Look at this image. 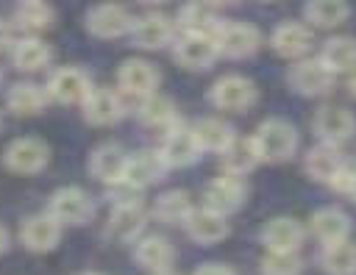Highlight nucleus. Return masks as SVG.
<instances>
[{
    "label": "nucleus",
    "mask_w": 356,
    "mask_h": 275,
    "mask_svg": "<svg viewBox=\"0 0 356 275\" xmlns=\"http://www.w3.org/2000/svg\"><path fill=\"white\" fill-rule=\"evenodd\" d=\"M342 167H345L342 150H339L337 144H328V142H317V144L309 147L306 156H303V172H306L312 181L325 183V186L334 181V175H337Z\"/></svg>",
    "instance_id": "nucleus-21"
},
{
    "label": "nucleus",
    "mask_w": 356,
    "mask_h": 275,
    "mask_svg": "<svg viewBox=\"0 0 356 275\" xmlns=\"http://www.w3.org/2000/svg\"><path fill=\"white\" fill-rule=\"evenodd\" d=\"M348 92L356 97V69H353V72H348Z\"/></svg>",
    "instance_id": "nucleus-42"
},
{
    "label": "nucleus",
    "mask_w": 356,
    "mask_h": 275,
    "mask_svg": "<svg viewBox=\"0 0 356 275\" xmlns=\"http://www.w3.org/2000/svg\"><path fill=\"white\" fill-rule=\"evenodd\" d=\"M172 58L192 72L209 69L220 58L214 33H178L172 39Z\"/></svg>",
    "instance_id": "nucleus-9"
},
{
    "label": "nucleus",
    "mask_w": 356,
    "mask_h": 275,
    "mask_svg": "<svg viewBox=\"0 0 356 275\" xmlns=\"http://www.w3.org/2000/svg\"><path fill=\"white\" fill-rule=\"evenodd\" d=\"M261 275H300L303 258L298 250H267L259 261Z\"/></svg>",
    "instance_id": "nucleus-37"
},
{
    "label": "nucleus",
    "mask_w": 356,
    "mask_h": 275,
    "mask_svg": "<svg viewBox=\"0 0 356 275\" xmlns=\"http://www.w3.org/2000/svg\"><path fill=\"white\" fill-rule=\"evenodd\" d=\"M92 78L83 67H58L50 72L47 83H44V92L50 97V103H58V106H81L83 97L92 92Z\"/></svg>",
    "instance_id": "nucleus-8"
},
{
    "label": "nucleus",
    "mask_w": 356,
    "mask_h": 275,
    "mask_svg": "<svg viewBox=\"0 0 356 275\" xmlns=\"http://www.w3.org/2000/svg\"><path fill=\"white\" fill-rule=\"evenodd\" d=\"M81 275H103V272H81Z\"/></svg>",
    "instance_id": "nucleus-46"
},
{
    "label": "nucleus",
    "mask_w": 356,
    "mask_h": 275,
    "mask_svg": "<svg viewBox=\"0 0 356 275\" xmlns=\"http://www.w3.org/2000/svg\"><path fill=\"white\" fill-rule=\"evenodd\" d=\"M259 3H275V0H259Z\"/></svg>",
    "instance_id": "nucleus-50"
},
{
    "label": "nucleus",
    "mask_w": 356,
    "mask_h": 275,
    "mask_svg": "<svg viewBox=\"0 0 356 275\" xmlns=\"http://www.w3.org/2000/svg\"><path fill=\"white\" fill-rule=\"evenodd\" d=\"M334 81L337 75L320 58H309V56L292 61V67L286 69V83L300 97H323L331 92Z\"/></svg>",
    "instance_id": "nucleus-5"
},
{
    "label": "nucleus",
    "mask_w": 356,
    "mask_h": 275,
    "mask_svg": "<svg viewBox=\"0 0 356 275\" xmlns=\"http://www.w3.org/2000/svg\"><path fill=\"white\" fill-rule=\"evenodd\" d=\"M136 3H142V6H164L170 0H136Z\"/></svg>",
    "instance_id": "nucleus-43"
},
{
    "label": "nucleus",
    "mask_w": 356,
    "mask_h": 275,
    "mask_svg": "<svg viewBox=\"0 0 356 275\" xmlns=\"http://www.w3.org/2000/svg\"><path fill=\"white\" fill-rule=\"evenodd\" d=\"M317 264L325 275H356V244L350 239L323 244Z\"/></svg>",
    "instance_id": "nucleus-36"
},
{
    "label": "nucleus",
    "mask_w": 356,
    "mask_h": 275,
    "mask_svg": "<svg viewBox=\"0 0 356 275\" xmlns=\"http://www.w3.org/2000/svg\"><path fill=\"white\" fill-rule=\"evenodd\" d=\"M350 217L337 208V206H325L317 208L309 219V231L320 244H334V242H345L350 236Z\"/></svg>",
    "instance_id": "nucleus-26"
},
{
    "label": "nucleus",
    "mask_w": 356,
    "mask_h": 275,
    "mask_svg": "<svg viewBox=\"0 0 356 275\" xmlns=\"http://www.w3.org/2000/svg\"><path fill=\"white\" fill-rule=\"evenodd\" d=\"M270 47L275 56H281L286 61H298V58L309 56V50L314 47V31L306 22L286 19L281 25H275V31L270 33Z\"/></svg>",
    "instance_id": "nucleus-16"
},
{
    "label": "nucleus",
    "mask_w": 356,
    "mask_h": 275,
    "mask_svg": "<svg viewBox=\"0 0 356 275\" xmlns=\"http://www.w3.org/2000/svg\"><path fill=\"white\" fill-rule=\"evenodd\" d=\"M53 22H56V11L47 0H19V6L14 11V25L33 36L53 28Z\"/></svg>",
    "instance_id": "nucleus-34"
},
{
    "label": "nucleus",
    "mask_w": 356,
    "mask_h": 275,
    "mask_svg": "<svg viewBox=\"0 0 356 275\" xmlns=\"http://www.w3.org/2000/svg\"><path fill=\"white\" fill-rule=\"evenodd\" d=\"M350 200H353V203H356V189H353V194H350Z\"/></svg>",
    "instance_id": "nucleus-47"
},
{
    "label": "nucleus",
    "mask_w": 356,
    "mask_h": 275,
    "mask_svg": "<svg viewBox=\"0 0 356 275\" xmlns=\"http://www.w3.org/2000/svg\"><path fill=\"white\" fill-rule=\"evenodd\" d=\"M134 261L147 272L170 269L172 261H175V247H172V242L167 236L147 233V236H139L134 242Z\"/></svg>",
    "instance_id": "nucleus-24"
},
{
    "label": "nucleus",
    "mask_w": 356,
    "mask_h": 275,
    "mask_svg": "<svg viewBox=\"0 0 356 275\" xmlns=\"http://www.w3.org/2000/svg\"><path fill=\"white\" fill-rule=\"evenodd\" d=\"M142 194L145 189L134 186L131 181L125 178H117L111 183H106V197L111 200V206H128V203H142Z\"/></svg>",
    "instance_id": "nucleus-38"
},
{
    "label": "nucleus",
    "mask_w": 356,
    "mask_h": 275,
    "mask_svg": "<svg viewBox=\"0 0 356 275\" xmlns=\"http://www.w3.org/2000/svg\"><path fill=\"white\" fill-rule=\"evenodd\" d=\"M125 156H128V153L122 150V144H117V142H103V144L92 147L89 161H86V169H89V175H92L95 181H100V183L106 186V183L122 178Z\"/></svg>",
    "instance_id": "nucleus-25"
},
{
    "label": "nucleus",
    "mask_w": 356,
    "mask_h": 275,
    "mask_svg": "<svg viewBox=\"0 0 356 275\" xmlns=\"http://www.w3.org/2000/svg\"><path fill=\"white\" fill-rule=\"evenodd\" d=\"M8 244H11V236H8V231L0 225V256L8 250Z\"/></svg>",
    "instance_id": "nucleus-41"
},
{
    "label": "nucleus",
    "mask_w": 356,
    "mask_h": 275,
    "mask_svg": "<svg viewBox=\"0 0 356 275\" xmlns=\"http://www.w3.org/2000/svg\"><path fill=\"white\" fill-rule=\"evenodd\" d=\"M214 42H217L220 58L245 61V58H250V56L259 53L261 33L250 22H220L217 31H214Z\"/></svg>",
    "instance_id": "nucleus-4"
},
{
    "label": "nucleus",
    "mask_w": 356,
    "mask_h": 275,
    "mask_svg": "<svg viewBox=\"0 0 356 275\" xmlns=\"http://www.w3.org/2000/svg\"><path fill=\"white\" fill-rule=\"evenodd\" d=\"M159 83H161V72L156 69V64H150L145 58H125L117 69V86L128 97L142 100V97L159 92Z\"/></svg>",
    "instance_id": "nucleus-13"
},
{
    "label": "nucleus",
    "mask_w": 356,
    "mask_h": 275,
    "mask_svg": "<svg viewBox=\"0 0 356 275\" xmlns=\"http://www.w3.org/2000/svg\"><path fill=\"white\" fill-rule=\"evenodd\" d=\"M50 106L44 86L33 81H17L6 89V111L11 117H36Z\"/></svg>",
    "instance_id": "nucleus-20"
},
{
    "label": "nucleus",
    "mask_w": 356,
    "mask_h": 275,
    "mask_svg": "<svg viewBox=\"0 0 356 275\" xmlns=\"http://www.w3.org/2000/svg\"><path fill=\"white\" fill-rule=\"evenodd\" d=\"M159 156L164 158L167 169H186V167H192V164L203 156V150H200V144H197V139H195V133H192V125H186V122H181V119L172 122V125L164 131Z\"/></svg>",
    "instance_id": "nucleus-7"
},
{
    "label": "nucleus",
    "mask_w": 356,
    "mask_h": 275,
    "mask_svg": "<svg viewBox=\"0 0 356 275\" xmlns=\"http://www.w3.org/2000/svg\"><path fill=\"white\" fill-rule=\"evenodd\" d=\"M50 164V144L39 136H19L6 144L3 167L17 175H36Z\"/></svg>",
    "instance_id": "nucleus-6"
},
{
    "label": "nucleus",
    "mask_w": 356,
    "mask_h": 275,
    "mask_svg": "<svg viewBox=\"0 0 356 275\" xmlns=\"http://www.w3.org/2000/svg\"><path fill=\"white\" fill-rule=\"evenodd\" d=\"M0 86H3V69H0Z\"/></svg>",
    "instance_id": "nucleus-48"
},
{
    "label": "nucleus",
    "mask_w": 356,
    "mask_h": 275,
    "mask_svg": "<svg viewBox=\"0 0 356 275\" xmlns=\"http://www.w3.org/2000/svg\"><path fill=\"white\" fill-rule=\"evenodd\" d=\"M334 75H348L356 69V39L353 36H331L317 56Z\"/></svg>",
    "instance_id": "nucleus-32"
},
{
    "label": "nucleus",
    "mask_w": 356,
    "mask_h": 275,
    "mask_svg": "<svg viewBox=\"0 0 356 275\" xmlns=\"http://www.w3.org/2000/svg\"><path fill=\"white\" fill-rule=\"evenodd\" d=\"M303 239H306V231L292 217H273L261 228L264 250H300Z\"/></svg>",
    "instance_id": "nucleus-27"
},
{
    "label": "nucleus",
    "mask_w": 356,
    "mask_h": 275,
    "mask_svg": "<svg viewBox=\"0 0 356 275\" xmlns=\"http://www.w3.org/2000/svg\"><path fill=\"white\" fill-rule=\"evenodd\" d=\"M8 44H11V28H8V22L0 17V53L8 50Z\"/></svg>",
    "instance_id": "nucleus-40"
},
{
    "label": "nucleus",
    "mask_w": 356,
    "mask_h": 275,
    "mask_svg": "<svg viewBox=\"0 0 356 275\" xmlns=\"http://www.w3.org/2000/svg\"><path fill=\"white\" fill-rule=\"evenodd\" d=\"M209 3H214V6H225V3H236V0H209Z\"/></svg>",
    "instance_id": "nucleus-45"
},
{
    "label": "nucleus",
    "mask_w": 356,
    "mask_h": 275,
    "mask_svg": "<svg viewBox=\"0 0 356 275\" xmlns=\"http://www.w3.org/2000/svg\"><path fill=\"white\" fill-rule=\"evenodd\" d=\"M61 225L47 214H33V217H25L22 225H19V244L28 250V253H50L58 247L61 242Z\"/></svg>",
    "instance_id": "nucleus-18"
},
{
    "label": "nucleus",
    "mask_w": 356,
    "mask_h": 275,
    "mask_svg": "<svg viewBox=\"0 0 356 275\" xmlns=\"http://www.w3.org/2000/svg\"><path fill=\"white\" fill-rule=\"evenodd\" d=\"M164 175H167V164L159 156V150H136V153H128L125 156L122 178L131 181L134 186L147 189V186L159 183Z\"/></svg>",
    "instance_id": "nucleus-22"
},
{
    "label": "nucleus",
    "mask_w": 356,
    "mask_h": 275,
    "mask_svg": "<svg viewBox=\"0 0 356 275\" xmlns=\"http://www.w3.org/2000/svg\"><path fill=\"white\" fill-rule=\"evenodd\" d=\"M0 128H3V111H0Z\"/></svg>",
    "instance_id": "nucleus-49"
},
{
    "label": "nucleus",
    "mask_w": 356,
    "mask_h": 275,
    "mask_svg": "<svg viewBox=\"0 0 356 275\" xmlns=\"http://www.w3.org/2000/svg\"><path fill=\"white\" fill-rule=\"evenodd\" d=\"M8 50H11V64H14V69H19V72H42V69L50 67V61H53L50 44H47L44 39L33 36V33H25L22 39L11 42Z\"/></svg>",
    "instance_id": "nucleus-23"
},
{
    "label": "nucleus",
    "mask_w": 356,
    "mask_h": 275,
    "mask_svg": "<svg viewBox=\"0 0 356 275\" xmlns=\"http://www.w3.org/2000/svg\"><path fill=\"white\" fill-rule=\"evenodd\" d=\"M147 225V208L145 203H128V206H111L106 236L114 242H136L145 233Z\"/></svg>",
    "instance_id": "nucleus-19"
},
{
    "label": "nucleus",
    "mask_w": 356,
    "mask_h": 275,
    "mask_svg": "<svg viewBox=\"0 0 356 275\" xmlns=\"http://www.w3.org/2000/svg\"><path fill=\"white\" fill-rule=\"evenodd\" d=\"M245 200H248V183L239 175L222 172V175L211 178L203 189V206L217 214H225V217L236 214L245 206Z\"/></svg>",
    "instance_id": "nucleus-10"
},
{
    "label": "nucleus",
    "mask_w": 356,
    "mask_h": 275,
    "mask_svg": "<svg viewBox=\"0 0 356 275\" xmlns=\"http://www.w3.org/2000/svg\"><path fill=\"white\" fill-rule=\"evenodd\" d=\"M250 139L256 144V153H259L261 164H284L298 153V144H300L298 128L284 117L261 119Z\"/></svg>",
    "instance_id": "nucleus-1"
},
{
    "label": "nucleus",
    "mask_w": 356,
    "mask_h": 275,
    "mask_svg": "<svg viewBox=\"0 0 356 275\" xmlns=\"http://www.w3.org/2000/svg\"><path fill=\"white\" fill-rule=\"evenodd\" d=\"M150 275H178V272H172V269H159V272H150Z\"/></svg>",
    "instance_id": "nucleus-44"
},
{
    "label": "nucleus",
    "mask_w": 356,
    "mask_h": 275,
    "mask_svg": "<svg viewBox=\"0 0 356 275\" xmlns=\"http://www.w3.org/2000/svg\"><path fill=\"white\" fill-rule=\"evenodd\" d=\"M350 17L348 0H306L303 19L309 28H337Z\"/></svg>",
    "instance_id": "nucleus-33"
},
{
    "label": "nucleus",
    "mask_w": 356,
    "mask_h": 275,
    "mask_svg": "<svg viewBox=\"0 0 356 275\" xmlns=\"http://www.w3.org/2000/svg\"><path fill=\"white\" fill-rule=\"evenodd\" d=\"M195 208L189 192L184 189H167L156 197L153 203V217L164 225H184V219L189 217V211Z\"/></svg>",
    "instance_id": "nucleus-35"
},
{
    "label": "nucleus",
    "mask_w": 356,
    "mask_h": 275,
    "mask_svg": "<svg viewBox=\"0 0 356 275\" xmlns=\"http://www.w3.org/2000/svg\"><path fill=\"white\" fill-rule=\"evenodd\" d=\"M192 275H239L234 267H228V264H217V261H211V264H200Z\"/></svg>",
    "instance_id": "nucleus-39"
},
{
    "label": "nucleus",
    "mask_w": 356,
    "mask_h": 275,
    "mask_svg": "<svg viewBox=\"0 0 356 275\" xmlns=\"http://www.w3.org/2000/svg\"><path fill=\"white\" fill-rule=\"evenodd\" d=\"M81 114L92 128H111L122 119L125 106H122L120 92L108 86H92V92L81 103Z\"/></svg>",
    "instance_id": "nucleus-14"
},
{
    "label": "nucleus",
    "mask_w": 356,
    "mask_h": 275,
    "mask_svg": "<svg viewBox=\"0 0 356 275\" xmlns=\"http://www.w3.org/2000/svg\"><path fill=\"white\" fill-rule=\"evenodd\" d=\"M136 119L145 125V128H156V131H167L172 122H178V108L172 103V97L161 94V92H153L147 97L139 100L136 106Z\"/></svg>",
    "instance_id": "nucleus-30"
},
{
    "label": "nucleus",
    "mask_w": 356,
    "mask_h": 275,
    "mask_svg": "<svg viewBox=\"0 0 356 275\" xmlns=\"http://www.w3.org/2000/svg\"><path fill=\"white\" fill-rule=\"evenodd\" d=\"M175 22L167 17V14H159V11H150V14H142L131 22V42L134 47H142V50H161V47H170L172 39H175Z\"/></svg>",
    "instance_id": "nucleus-12"
},
{
    "label": "nucleus",
    "mask_w": 356,
    "mask_h": 275,
    "mask_svg": "<svg viewBox=\"0 0 356 275\" xmlns=\"http://www.w3.org/2000/svg\"><path fill=\"white\" fill-rule=\"evenodd\" d=\"M86 31L95 39H120L131 31V11L120 3H97L86 11Z\"/></svg>",
    "instance_id": "nucleus-15"
},
{
    "label": "nucleus",
    "mask_w": 356,
    "mask_h": 275,
    "mask_svg": "<svg viewBox=\"0 0 356 275\" xmlns=\"http://www.w3.org/2000/svg\"><path fill=\"white\" fill-rule=\"evenodd\" d=\"M222 19L214 11V3L209 0H186L178 11L175 28L181 33H214Z\"/></svg>",
    "instance_id": "nucleus-29"
},
{
    "label": "nucleus",
    "mask_w": 356,
    "mask_h": 275,
    "mask_svg": "<svg viewBox=\"0 0 356 275\" xmlns=\"http://www.w3.org/2000/svg\"><path fill=\"white\" fill-rule=\"evenodd\" d=\"M259 100V89L256 83L248 78V75H239V72H231V75H222L211 83L209 89V103L217 108V111H234V114H242L248 108H253Z\"/></svg>",
    "instance_id": "nucleus-3"
},
{
    "label": "nucleus",
    "mask_w": 356,
    "mask_h": 275,
    "mask_svg": "<svg viewBox=\"0 0 356 275\" xmlns=\"http://www.w3.org/2000/svg\"><path fill=\"white\" fill-rule=\"evenodd\" d=\"M192 133H195V139H197V144H200L203 153H217V156H220V153L228 147V142L236 136L234 125L225 122L222 117H200V119L192 125Z\"/></svg>",
    "instance_id": "nucleus-31"
},
{
    "label": "nucleus",
    "mask_w": 356,
    "mask_h": 275,
    "mask_svg": "<svg viewBox=\"0 0 356 275\" xmlns=\"http://www.w3.org/2000/svg\"><path fill=\"white\" fill-rule=\"evenodd\" d=\"M47 214L61 228H83L95 219L97 206L92 194L81 186H58L47 200Z\"/></svg>",
    "instance_id": "nucleus-2"
},
{
    "label": "nucleus",
    "mask_w": 356,
    "mask_h": 275,
    "mask_svg": "<svg viewBox=\"0 0 356 275\" xmlns=\"http://www.w3.org/2000/svg\"><path fill=\"white\" fill-rule=\"evenodd\" d=\"M312 131H314L317 142H328V144L342 147L356 133V114L350 108H345V106H331V103L320 106L314 111Z\"/></svg>",
    "instance_id": "nucleus-11"
},
{
    "label": "nucleus",
    "mask_w": 356,
    "mask_h": 275,
    "mask_svg": "<svg viewBox=\"0 0 356 275\" xmlns=\"http://www.w3.org/2000/svg\"><path fill=\"white\" fill-rule=\"evenodd\" d=\"M220 164H222V172L245 178V175H250L261 161H259V153H256L253 139L236 133V136L228 142V147L220 153Z\"/></svg>",
    "instance_id": "nucleus-28"
},
{
    "label": "nucleus",
    "mask_w": 356,
    "mask_h": 275,
    "mask_svg": "<svg viewBox=\"0 0 356 275\" xmlns=\"http://www.w3.org/2000/svg\"><path fill=\"white\" fill-rule=\"evenodd\" d=\"M184 231L195 244H206L209 247V244H217V242L228 239L231 222H228L225 214H217V211H211L206 206H195L189 211V217L184 219Z\"/></svg>",
    "instance_id": "nucleus-17"
}]
</instances>
